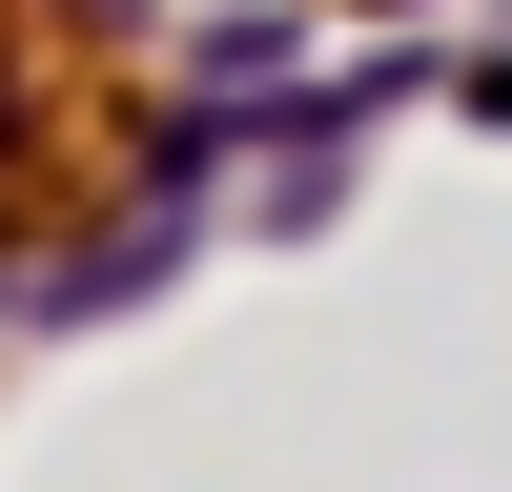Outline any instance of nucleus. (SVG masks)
<instances>
[{
  "label": "nucleus",
  "mask_w": 512,
  "mask_h": 492,
  "mask_svg": "<svg viewBox=\"0 0 512 492\" xmlns=\"http://www.w3.org/2000/svg\"><path fill=\"white\" fill-rule=\"evenodd\" d=\"M103 185V0H0V246Z\"/></svg>",
  "instance_id": "nucleus-1"
},
{
  "label": "nucleus",
  "mask_w": 512,
  "mask_h": 492,
  "mask_svg": "<svg viewBox=\"0 0 512 492\" xmlns=\"http://www.w3.org/2000/svg\"><path fill=\"white\" fill-rule=\"evenodd\" d=\"M472 123H512V62H472Z\"/></svg>",
  "instance_id": "nucleus-2"
},
{
  "label": "nucleus",
  "mask_w": 512,
  "mask_h": 492,
  "mask_svg": "<svg viewBox=\"0 0 512 492\" xmlns=\"http://www.w3.org/2000/svg\"><path fill=\"white\" fill-rule=\"evenodd\" d=\"M369 21H410V0H369Z\"/></svg>",
  "instance_id": "nucleus-3"
}]
</instances>
